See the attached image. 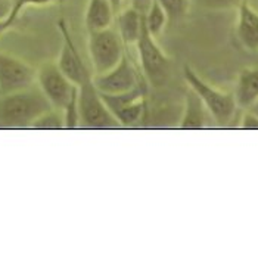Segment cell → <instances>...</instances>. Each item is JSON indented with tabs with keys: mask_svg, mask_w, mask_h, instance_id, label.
<instances>
[{
	"mask_svg": "<svg viewBox=\"0 0 258 258\" xmlns=\"http://www.w3.org/2000/svg\"><path fill=\"white\" fill-rule=\"evenodd\" d=\"M53 108L37 84L2 95L0 98V122L6 127H31L43 112Z\"/></svg>",
	"mask_w": 258,
	"mask_h": 258,
	"instance_id": "obj_1",
	"label": "cell"
},
{
	"mask_svg": "<svg viewBox=\"0 0 258 258\" xmlns=\"http://www.w3.org/2000/svg\"><path fill=\"white\" fill-rule=\"evenodd\" d=\"M183 77L186 80L189 89H192L198 95L204 106L207 108L210 117L217 124L227 125L235 118L238 105L233 93L220 90L213 84L207 83L190 65L183 67Z\"/></svg>",
	"mask_w": 258,
	"mask_h": 258,
	"instance_id": "obj_2",
	"label": "cell"
},
{
	"mask_svg": "<svg viewBox=\"0 0 258 258\" xmlns=\"http://www.w3.org/2000/svg\"><path fill=\"white\" fill-rule=\"evenodd\" d=\"M36 84L49 103L60 111H65L79 99V87L60 71L53 60H47L37 68Z\"/></svg>",
	"mask_w": 258,
	"mask_h": 258,
	"instance_id": "obj_3",
	"label": "cell"
},
{
	"mask_svg": "<svg viewBox=\"0 0 258 258\" xmlns=\"http://www.w3.org/2000/svg\"><path fill=\"white\" fill-rule=\"evenodd\" d=\"M136 50L142 73L146 77L148 83H151L155 87L164 86L170 77L171 58L161 49L157 39L146 28V24H143L142 34L136 43Z\"/></svg>",
	"mask_w": 258,
	"mask_h": 258,
	"instance_id": "obj_4",
	"label": "cell"
},
{
	"mask_svg": "<svg viewBox=\"0 0 258 258\" xmlns=\"http://www.w3.org/2000/svg\"><path fill=\"white\" fill-rule=\"evenodd\" d=\"M92 77L93 74L79 86L80 124L95 130L118 128L119 124L102 99V95L95 87Z\"/></svg>",
	"mask_w": 258,
	"mask_h": 258,
	"instance_id": "obj_5",
	"label": "cell"
},
{
	"mask_svg": "<svg viewBox=\"0 0 258 258\" xmlns=\"http://www.w3.org/2000/svg\"><path fill=\"white\" fill-rule=\"evenodd\" d=\"M124 43L115 28H106L89 33V56L93 70V76L103 74L112 70L125 55Z\"/></svg>",
	"mask_w": 258,
	"mask_h": 258,
	"instance_id": "obj_6",
	"label": "cell"
},
{
	"mask_svg": "<svg viewBox=\"0 0 258 258\" xmlns=\"http://www.w3.org/2000/svg\"><path fill=\"white\" fill-rule=\"evenodd\" d=\"M37 70L20 58L0 52V95L20 92L36 84Z\"/></svg>",
	"mask_w": 258,
	"mask_h": 258,
	"instance_id": "obj_7",
	"label": "cell"
},
{
	"mask_svg": "<svg viewBox=\"0 0 258 258\" xmlns=\"http://www.w3.org/2000/svg\"><path fill=\"white\" fill-rule=\"evenodd\" d=\"M102 99L106 103L111 114L115 117L119 127L135 125L142 118L146 106V96L142 84L125 93L102 95Z\"/></svg>",
	"mask_w": 258,
	"mask_h": 258,
	"instance_id": "obj_8",
	"label": "cell"
},
{
	"mask_svg": "<svg viewBox=\"0 0 258 258\" xmlns=\"http://www.w3.org/2000/svg\"><path fill=\"white\" fill-rule=\"evenodd\" d=\"M92 79H93L95 87L102 95L125 93V92H130L140 86L136 68L127 53L122 56V59L119 60L112 70H109L103 74L93 76Z\"/></svg>",
	"mask_w": 258,
	"mask_h": 258,
	"instance_id": "obj_9",
	"label": "cell"
},
{
	"mask_svg": "<svg viewBox=\"0 0 258 258\" xmlns=\"http://www.w3.org/2000/svg\"><path fill=\"white\" fill-rule=\"evenodd\" d=\"M58 27H59L60 36H62V44H60L58 59L55 62L59 67L60 71L79 87L80 84L86 79H89L92 74L80 55L76 41L70 33L68 24L65 22V20H59Z\"/></svg>",
	"mask_w": 258,
	"mask_h": 258,
	"instance_id": "obj_10",
	"label": "cell"
},
{
	"mask_svg": "<svg viewBox=\"0 0 258 258\" xmlns=\"http://www.w3.org/2000/svg\"><path fill=\"white\" fill-rule=\"evenodd\" d=\"M236 9V37L239 43L248 52H258V9L249 0H242Z\"/></svg>",
	"mask_w": 258,
	"mask_h": 258,
	"instance_id": "obj_11",
	"label": "cell"
},
{
	"mask_svg": "<svg viewBox=\"0 0 258 258\" xmlns=\"http://www.w3.org/2000/svg\"><path fill=\"white\" fill-rule=\"evenodd\" d=\"M233 96L238 109H251L258 102V67H245L239 71Z\"/></svg>",
	"mask_w": 258,
	"mask_h": 258,
	"instance_id": "obj_12",
	"label": "cell"
},
{
	"mask_svg": "<svg viewBox=\"0 0 258 258\" xmlns=\"http://www.w3.org/2000/svg\"><path fill=\"white\" fill-rule=\"evenodd\" d=\"M117 11L109 0H87L84 25L87 33L111 28L115 22Z\"/></svg>",
	"mask_w": 258,
	"mask_h": 258,
	"instance_id": "obj_13",
	"label": "cell"
},
{
	"mask_svg": "<svg viewBox=\"0 0 258 258\" xmlns=\"http://www.w3.org/2000/svg\"><path fill=\"white\" fill-rule=\"evenodd\" d=\"M208 117L210 114L202 100L192 89H189L184 98V108L177 127L181 130H201L207 127Z\"/></svg>",
	"mask_w": 258,
	"mask_h": 258,
	"instance_id": "obj_14",
	"label": "cell"
},
{
	"mask_svg": "<svg viewBox=\"0 0 258 258\" xmlns=\"http://www.w3.org/2000/svg\"><path fill=\"white\" fill-rule=\"evenodd\" d=\"M115 21H117V31L124 46H136L143 30L145 15H142L135 8L128 6L119 11L115 17Z\"/></svg>",
	"mask_w": 258,
	"mask_h": 258,
	"instance_id": "obj_15",
	"label": "cell"
},
{
	"mask_svg": "<svg viewBox=\"0 0 258 258\" xmlns=\"http://www.w3.org/2000/svg\"><path fill=\"white\" fill-rule=\"evenodd\" d=\"M145 24H146V28L149 30V33L155 39H158L164 33V30L168 24V17L157 0H152V5L149 6L148 12L145 14Z\"/></svg>",
	"mask_w": 258,
	"mask_h": 258,
	"instance_id": "obj_16",
	"label": "cell"
},
{
	"mask_svg": "<svg viewBox=\"0 0 258 258\" xmlns=\"http://www.w3.org/2000/svg\"><path fill=\"white\" fill-rule=\"evenodd\" d=\"M30 128H34V130H62V128H67L63 111H60L58 108L47 109L31 124Z\"/></svg>",
	"mask_w": 258,
	"mask_h": 258,
	"instance_id": "obj_17",
	"label": "cell"
},
{
	"mask_svg": "<svg viewBox=\"0 0 258 258\" xmlns=\"http://www.w3.org/2000/svg\"><path fill=\"white\" fill-rule=\"evenodd\" d=\"M165 11L168 21H177L189 14L192 0H157Z\"/></svg>",
	"mask_w": 258,
	"mask_h": 258,
	"instance_id": "obj_18",
	"label": "cell"
},
{
	"mask_svg": "<svg viewBox=\"0 0 258 258\" xmlns=\"http://www.w3.org/2000/svg\"><path fill=\"white\" fill-rule=\"evenodd\" d=\"M14 2V6H12V15L11 18L17 22V20L20 18V15L22 14V11L25 8H30V6H49V5H58L62 3L65 0H12Z\"/></svg>",
	"mask_w": 258,
	"mask_h": 258,
	"instance_id": "obj_19",
	"label": "cell"
},
{
	"mask_svg": "<svg viewBox=\"0 0 258 258\" xmlns=\"http://www.w3.org/2000/svg\"><path fill=\"white\" fill-rule=\"evenodd\" d=\"M242 0H192V3H197L201 8L211 9V11H224L238 8Z\"/></svg>",
	"mask_w": 258,
	"mask_h": 258,
	"instance_id": "obj_20",
	"label": "cell"
},
{
	"mask_svg": "<svg viewBox=\"0 0 258 258\" xmlns=\"http://www.w3.org/2000/svg\"><path fill=\"white\" fill-rule=\"evenodd\" d=\"M239 128H242V130H258L257 114L251 109H245L242 117H240Z\"/></svg>",
	"mask_w": 258,
	"mask_h": 258,
	"instance_id": "obj_21",
	"label": "cell"
},
{
	"mask_svg": "<svg viewBox=\"0 0 258 258\" xmlns=\"http://www.w3.org/2000/svg\"><path fill=\"white\" fill-rule=\"evenodd\" d=\"M12 6H14V2L12 0H0V22H3V21H12L15 24V21L11 18V15H12Z\"/></svg>",
	"mask_w": 258,
	"mask_h": 258,
	"instance_id": "obj_22",
	"label": "cell"
},
{
	"mask_svg": "<svg viewBox=\"0 0 258 258\" xmlns=\"http://www.w3.org/2000/svg\"><path fill=\"white\" fill-rule=\"evenodd\" d=\"M12 27H14V22L12 21H3V22H0V36L3 33H6L9 28H12Z\"/></svg>",
	"mask_w": 258,
	"mask_h": 258,
	"instance_id": "obj_23",
	"label": "cell"
},
{
	"mask_svg": "<svg viewBox=\"0 0 258 258\" xmlns=\"http://www.w3.org/2000/svg\"><path fill=\"white\" fill-rule=\"evenodd\" d=\"M109 2L112 3V6H114V9H115V11L118 12L119 8H121V2H122V0H109Z\"/></svg>",
	"mask_w": 258,
	"mask_h": 258,
	"instance_id": "obj_24",
	"label": "cell"
},
{
	"mask_svg": "<svg viewBox=\"0 0 258 258\" xmlns=\"http://www.w3.org/2000/svg\"><path fill=\"white\" fill-rule=\"evenodd\" d=\"M251 111H254V112L258 115V102L254 105V106H252V108H251Z\"/></svg>",
	"mask_w": 258,
	"mask_h": 258,
	"instance_id": "obj_25",
	"label": "cell"
}]
</instances>
